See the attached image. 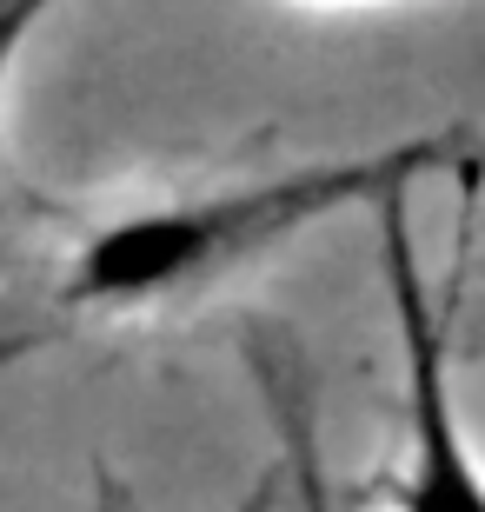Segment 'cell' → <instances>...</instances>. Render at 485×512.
I'll return each instance as SVG.
<instances>
[{
  "instance_id": "1",
  "label": "cell",
  "mask_w": 485,
  "mask_h": 512,
  "mask_svg": "<svg viewBox=\"0 0 485 512\" xmlns=\"http://www.w3.org/2000/svg\"><path fill=\"white\" fill-rule=\"evenodd\" d=\"M439 167H452V140L412 133V140H392L373 153L306 160V167L253 173V180L133 207L107 227L80 233V247L60 266V306L67 313H153V306L200 300L220 280L293 247L319 220H333L346 207L373 213L386 193L419 187Z\"/></svg>"
},
{
  "instance_id": "2",
  "label": "cell",
  "mask_w": 485,
  "mask_h": 512,
  "mask_svg": "<svg viewBox=\"0 0 485 512\" xmlns=\"http://www.w3.org/2000/svg\"><path fill=\"white\" fill-rule=\"evenodd\" d=\"M373 220L392 326H399V366H406V386H399L406 393V439H399V466L379 479V499H386V512H485V459L459 419V399H452L446 313L432 300L419 240H412V187L386 193Z\"/></svg>"
},
{
  "instance_id": "3",
  "label": "cell",
  "mask_w": 485,
  "mask_h": 512,
  "mask_svg": "<svg viewBox=\"0 0 485 512\" xmlns=\"http://www.w3.org/2000/svg\"><path fill=\"white\" fill-rule=\"evenodd\" d=\"M253 366H260L266 406H273V426H280V446H286V486H293V506L299 512H339L333 479H326V459H319L313 413H306V393H299L293 366H280L266 346H253Z\"/></svg>"
},
{
  "instance_id": "4",
  "label": "cell",
  "mask_w": 485,
  "mask_h": 512,
  "mask_svg": "<svg viewBox=\"0 0 485 512\" xmlns=\"http://www.w3.org/2000/svg\"><path fill=\"white\" fill-rule=\"evenodd\" d=\"M47 14H54V0H0V94H7V80H14L20 54Z\"/></svg>"
},
{
  "instance_id": "5",
  "label": "cell",
  "mask_w": 485,
  "mask_h": 512,
  "mask_svg": "<svg viewBox=\"0 0 485 512\" xmlns=\"http://www.w3.org/2000/svg\"><path fill=\"white\" fill-rule=\"evenodd\" d=\"M306 7H392V0H306Z\"/></svg>"
},
{
  "instance_id": "6",
  "label": "cell",
  "mask_w": 485,
  "mask_h": 512,
  "mask_svg": "<svg viewBox=\"0 0 485 512\" xmlns=\"http://www.w3.org/2000/svg\"><path fill=\"white\" fill-rule=\"evenodd\" d=\"M0 360H14V346H0Z\"/></svg>"
}]
</instances>
